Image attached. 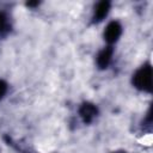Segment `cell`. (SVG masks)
Here are the masks:
<instances>
[{"label":"cell","instance_id":"7","mask_svg":"<svg viewBox=\"0 0 153 153\" xmlns=\"http://www.w3.org/2000/svg\"><path fill=\"white\" fill-rule=\"evenodd\" d=\"M6 91H7V84L4 80H0V99L5 96Z\"/></svg>","mask_w":153,"mask_h":153},{"label":"cell","instance_id":"1","mask_svg":"<svg viewBox=\"0 0 153 153\" xmlns=\"http://www.w3.org/2000/svg\"><path fill=\"white\" fill-rule=\"evenodd\" d=\"M133 84L137 90L151 92L153 86V72L149 65L142 66L133 76Z\"/></svg>","mask_w":153,"mask_h":153},{"label":"cell","instance_id":"2","mask_svg":"<svg viewBox=\"0 0 153 153\" xmlns=\"http://www.w3.org/2000/svg\"><path fill=\"white\" fill-rule=\"evenodd\" d=\"M121 33H122V26L120 25V23L111 22L108 24V26L104 31V37L108 43H115L120 38Z\"/></svg>","mask_w":153,"mask_h":153},{"label":"cell","instance_id":"6","mask_svg":"<svg viewBox=\"0 0 153 153\" xmlns=\"http://www.w3.org/2000/svg\"><path fill=\"white\" fill-rule=\"evenodd\" d=\"M10 29H11V26L7 23L6 16L2 12H0V35H5L6 32L10 31Z\"/></svg>","mask_w":153,"mask_h":153},{"label":"cell","instance_id":"4","mask_svg":"<svg viewBox=\"0 0 153 153\" xmlns=\"http://www.w3.org/2000/svg\"><path fill=\"white\" fill-rule=\"evenodd\" d=\"M112 53H114L112 48H111V47H108V48L103 49V50L98 54L97 65H98V67H99L100 69H104V68H106V67L109 66L110 60H111V57H112Z\"/></svg>","mask_w":153,"mask_h":153},{"label":"cell","instance_id":"8","mask_svg":"<svg viewBox=\"0 0 153 153\" xmlns=\"http://www.w3.org/2000/svg\"><path fill=\"white\" fill-rule=\"evenodd\" d=\"M39 2L38 1H32V2H27V6H37Z\"/></svg>","mask_w":153,"mask_h":153},{"label":"cell","instance_id":"5","mask_svg":"<svg viewBox=\"0 0 153 153\" xmlns=\"http://www.w3.org/2000/svg\"><path fill=\"white\" fill-rule=\"evenodd\" d=\"M109 10H110V2L109 1H100L97 7H96V11H94V17H93V20L94 22H102L109 13Z\"/></svg>","mask_w":153,"mask_h":153},{"label":"cell","instance_id":"3","mask_svg":"<svg viewBox=\"0 0 153 153\" xmlns=\"http://www.w3.org/2000/svg\"><path fill=\"white\" fill-rule=\"evenodd\" d=\"M79 114H80V117L82 118V121H84L85 123H90V122H92L93 118L97 116L98 109H97V106H96L94 104L86 102V103H84V104L80 106Z\"/></svg>","mask_w":153,"mask_h":153}]
</instances>
